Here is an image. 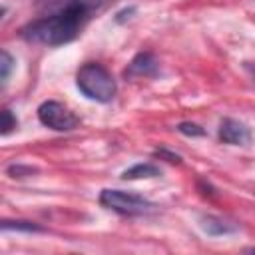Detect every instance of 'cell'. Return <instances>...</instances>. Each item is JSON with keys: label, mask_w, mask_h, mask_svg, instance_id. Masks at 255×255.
I'll return each mask as SVG.
<instances>
[{"label": "cell", "mask_w": 255, "mask_h": 255, "mask_svg": "<svg viewBox=\"0 0 255 255\" xmlns=\"http://www.w3.org/2000/svg\"><path fill=\"white\" fill-rule=\"evenodd\" d=\"M90 18V4L84 0H70L62 10L46 18L34 20L22 28V38L42 46H62L72 42L86 20Z\"/></svg>", "instance_id": "6da1fadb"}, {"label": "cell", "mask_w": 255, "mask_h": 255, "mask_svg": "<svg viewBox=\"0 0 255 255\" xmlns=\"http://www.w3.org/2000/svg\"><path fill=\"white\" fill-rule=\"evenodd\" d=\"M76 86L78 90L94 102L108 104L116 96V80L114 76L102 66V64H84L76 74Z\"/></svg>", "instance_id": "7a4b0ae2"}, {"label": "cell", "mask_w": 255, "mask_h": 255, "mask_svg": "<svg viewBox=\"0 0 255 255\" xmlns=\"http://www.w3.org/2000/svg\"><path fill=\"white\" fill-rule=\"evenodd\" d=\"M100 203L106 209H112L122 215H141V213H147L153 209V203L147 201L145 197L128 193L122 189H102Z\"/></svg>", "instance_id": "3957f363"}, {"label": "cell", "mask_w": 255, "mask_h": 255, "mask_svg": "<svg viewBox=\"0 0 255 255\" xmlns=\"http://www.w3.org/2000/svg\"><path fill=\"white\" fill-rule=\"evenodd\" d=\"M38 120L46 128L56 129V131H70L80 124L78 116L68 106L56 100H46L38 106Z\"/></svg>", "instance_id": "277c9868"}, {"label": "cell", "mask_w": 255, "mask_h": 255, "mask_svg": "<svg viewBox=\"0 0 255 255\" xmlns=\"http://www.w3.org/2000/svg\"><path fill=\"white\" fill-rule=\"evenodd\" d=\"M219 139L223 143H229V145H245L251 141V131L245 124L231 120V118H225L219 124Z\"/></svg>", "instance_id": "5b68a950"}, {"label": "cell", "mask_w": 255, "mask_h": 255, "mask_svg": "<svg viewBox=\"0 0 255 255\" xmlns=\"http://www.w3.org/2000/svg\"><path fill=\"white\" fill-rule=\"evenodd\" d=\"M159 72V64L155 60L153 54L149 52H139L137 56H133V60L128 64L124 76L133 80V78H151Z\"/></svg>", "instance_id": "8992f818"}, {"label": "cell", "mask_w": 255, "mask_h": 255, "mask_svg": "<svg viewBox=\"0 0 255 255\" xmlns=\"http://www.w3.org/2000/svg\"><path fill=\"white\" fill-rule=\"evenodd\" d=\"M199 225H201V229H203L207 235H211V237H217V235H229V233L235 231L233 225L225 223L223 219H219V217H215V215H203V217L199 219Z\"/></svg>", "instance_id": "52a82bcc"}, {"label": "cell", "mask_w": 255, "mask_h": 255, "mask_svg": "<svg viewBox=\"0 0 255 255\" xmlns=\"http://www.w3.org/2000/svg\"><path fill=\"white\" fill-rule=\"evenodd\" d=\"M161 175V169L149 161L145 163H135L131 167H128L124 173H122V179H149V177H157Z\"/></svg>", "instance_id": "ba28073f"}, {"label": "cell", "mask_w": 255, "mask_h": 255, "mask_svg": "<svg viewBox=\"0 0 255 255\" xmlns=\"http://www.w3.org/2000/svg\"><path fill=\"white\" fill-rule=\"evenodd\" d=\"M2 229L4 231H26V233H40V231H44L40 225H36V223H32V221H8V219H4L2 221Z\"/></svg>", "instance_id": "9c48e42d"}, {"label": "cell", "mask_w": 255, "mask_h": 255, "mask_svg": "<svg viewBox=\"0 0 255 255\" xmlns=\"http://www.w3.org/2000/svg\"><path fill=\"white\" fill-rule=\"evenodd\" d=\"M12 68H14V58L6 50H2V54H0V82H2V86H6Z\"/></svg>", "instance_id": "30bf717a"}, {"label": "cell", "mask_w": 255, "mask_h": 255, "mask_svg": "<svg viewBox=\"0 0 255 255\" xmlns=\"http://www.w3.org/2000/svg\"><path fill=\"white\" fill-rule=\"evenodd\" d=\"M6 171H8L10 177H28V175H32V173H38L36 167H32V165H24V163H12Z\"/></svg>", "instance_id": "8fae6325"}, {"label": "cell", "mask_w": 255, "mask_h": 255, "mask_svg": "<svg viewBox=\"0 0 255 255\" xmlns=\"http://www.w3.org/2000/svg\"><path fill=\"white\" fill-rule=\"evenodd\" d=\"M177 131L183 133V135H191V137H197V135H203V133H205V129H203L201 126L191 124V122H181V124L177 126Z\"/></svg>", "instance_id": "7c38bea8"}, {"label": "cell", "mask_w": 255, "mask_h": 255, "mask_svg": "<svg viewBox=\"0 0 255 255\" xmlns=\"http://www.w3.org/2000/svg\"><path fill=\"white\" fill-rule=\"evenodd\" d=\"M18 126V120L10 110H2V135H8Z\"/></svg>", "instance_id": "4fadbf2b"}, {"label": "cell", "mask_w": 255, "mask_h": 255, "mask_svg": "<svg viewBox=\"0 0 255 255\" xmlns=\"http://www.w3.org/2000/svg\"><path fill=\"white\" fill-rule=\"evenodd\" d=\"M153 155L163 157V159H165V161H169V163H181V155H177L175 151H169V149H165V147L155 149V151H153Z\"/></svg>", "instance_id": "5bb4252c"}]
</instances>
